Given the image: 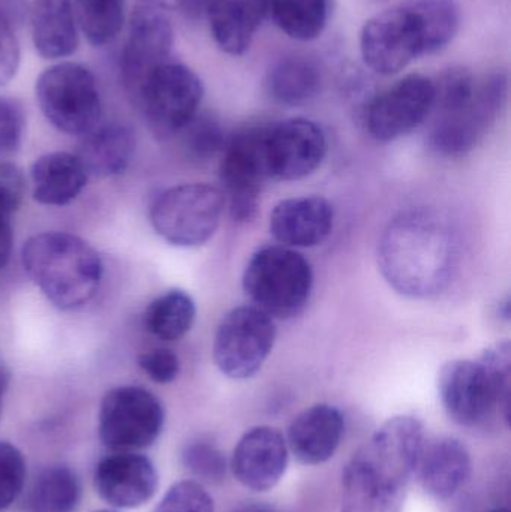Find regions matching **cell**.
<instances>
[{"mask_svg": "<svg viewBox=\"0 0 511 512\" xmlns=\"http://www.w3.org/2000/svg\"><path fill=\"white\" fill-rule=\"evenodd\" d=\"M267 126H251L228 138L222 150L219 174L231 218L240 224L254 221L260 195L269 179L266 165Z\"/></svg>", "mask_w": 511, "mask_h": 512, "instance_id": "7c38bea8", "label": "cell"}, {"mask_svg": "<svg viewBox=\"0 0 511 512\" xmlns=\"http://www.w3.org/2000/svg\"><path fill=\"white\" fill-rule=\"evenodd\" d=\"M267 14L296 41H312L323 33L329 18V0H266Z\"/></svg>", "mask_w": 511, "mask_h": 512, "instance_id": "83f0119b", "label": "cell"}, {"mask_svg": "<svg viewBox=\"0 0 511 512\" xmlns=\"http://www.w3.org/2000/svg\"><path fill=\"white\" fill-rule=\"evenodd\" d=\"M360 53L365 65L380 75L398 74L425 56L422 30L408 2L366 21L360 32Z\"/></svg>", "mask_w": 511, "mask_h": 512, "instance_id": "4fadbf2b", "label": "cell"}, {"mask_svg": "<svg viewBox=\"0 0 511 512\" xmlns=\"http://www.w3.org/2000/svg\"><path fill=\"white\" fill-rule=\"evenodd\" d=\"M344 415L332 405H314L297 415L288 429L287 445L303 465L329 462L344 436Z\"/></svg>", "mask_w": 511, "mask_h": 512, "instance_id": "ffe728a7", "label": "cell"}, {"mask_svg": "<svg viewBox=\"0 0 511 512\" xmlns=\"http://www.w3.org/2000/svg\"><path fill=\"white\" fill-rule=\"evenodd\" d=\"M161 400L146 388L123 385L107 391L99 408L98 433L104 447L138 451L152 447L164 429Z\"/></svg>", "mask_w": 511, "mask_h": 512, "instance_id": "ba28073f", "label": "cell"}, {"mask_svg": "<svg viewBox=\"0 0 511 512\" xmlns=\"http://www.w3.org/2000/svg\"><path fill=\"white\" fill-rule=\"evenodd\" d=\"M95 512H114V511H110V510H101V511H95Z\"/></svg>", "mask_w": 511, "mask_h": 512, "instance_id": "7dc6e473", "label": "cell"}, {"mask_svg": "<svg viewBox=\"0 0 511 512\" xmlns=\"http://www.w3.org/2000/svg\"><path fill=\"white\" fill-rule=\"evenodd\" d=\"M225 203L224 192L207 183L174 186L153 201L150 224L170 245L198 248L215 236Z\"/></svg>", "mask_w": 511, "mask_h": 512, "instance_id": "8992f818", "label": "cell"}, {"mask_svg": "<svg viewBox=\"0 0 511 512\" xmlns=\"http://www.w3.org/2000/svg\"><path fill=\"white\" fill-rule=\"evenodd\" d=\"M27 17L33 47L42 59L62 60L77 51L80 29L72 0H32Z\"/></svg>", "mask_w": 511, "mask_h": 512, "instance_id": "7402d4cb", "label": "cell"}, {"mask_svg": "<svg viewBox=\"0 0 511 512\" xmlns=\"http://www.w3.org/2000/svg\"><path fill=\"white\" fill-rule=\"evenodd\" d=\"M182 463L186 471L200 483L221 484L227 474L224 454L206 439L189 442L183 448Z\"/></svg>", "mask_w": 511, "mask_h": 512, "instance_id": "1f68e13d", "label": "cell"}, {"mask_svg": "<svg viewBox=\"0 0 511 512\" xmlns=\"http://www.w3.org/2000/svg\"><path fill=\"white\" fill-rule=\"evenodd\" d=\"M35 95L45 119L60 132L83 137L101 123L98 83L80 63L59 62L45 69L36 80Z\"/></svg>", "mask_w": 511, "mask_h": 512, "instance_id": "52a82bcc", "label": "cell"}, {"mask_svg": "<svg viewBox=\"0 0 511 512\" xmlns=\"http://www.w3.org/2000/svg\"><path fill=\"white\" fill-rule=\"evenodd\" d=\"M314 288L311 262L285 246L255 252L243 273V289L252 306L272 319H291L305 310Z\"/></svg>", "mask_w": 511, "mask_h": 512, "instance_id": "5b68a950", "label": "cell"}, {"mask_svg": "<svg viewBox=\"0 0 511 512\" xmlns=\"http://www.w3.org/2000/svg\"><path fill=\"white\" fill-rule=\"evenodd\" d=\"M183 146L189 158L197 162H207L224 150L227 138L221 125L213 117L200 116L183 129Z\"/></svg>", "mask_w": 511, "mask_h": 512, "instance_id": "d6a6232c", "label": "cell"}, {"mask_svg": "<svg viewBox=\"0 0 511 512\" xmlns=\"http://www.w3.org/2000/svg\"><path fill=\"white\" fill-rule=\"evenodd\" d=\"M14 246L11 221H0V270L6 267Z\"/></svg>", "mask_w": 511, "mask_h": 512, "instance_id": "ab89813d", "label": "cell"}, {"mask_svg": "<svg viewBox=\"0 0 511 512\" xmlns=\"http://www.w3.org/2000/svg\"><path fill=\"white\" fill-rule=\"evenodd\" d=\"M26 194V179L20 167L0 161V221H11Z\"/></svg>", "mask_w": 511, "mask_h": 512, "instance_id": "8d00e7d4", "label": "cell"}, {"mask_svg": "<svg viewBox=\"0 0 511 512\" xmlns=\"http://www.w3.org/2000/svg\"><path fill=\"white\" fill-rule=\"evenodd\" d=\"M498 315L501 316V318L506 319V321H509L510 319V298L507 297L506 300L503 301V303L500 304V307H498Z\"/></svg>", "mask_w": 511, "mask_h": 512, "instance_id": "f6af8a7d", "label": "cell"}, {"mask_svg": "<svg viewBox=\"0 0 511 512\" xmlns=\"http://www.w3.org/2000/svg\"><path fill=\"white\" fill-rule=\"evenodd\" d=\"M425 442L417 418L386 421L345 468L339 512H401Z\"/></svg>", "mask_w": 511, "mask_h": 512, "instance_id": "6da1fadb", "label": "cell"}, {"mask_svg": "<svg viewBox=\"0 0 511 512\" xmlns=\"http://www.w3.org/2000/svg\"><path fill=\"white\" fill-rule=\"evenodd\" d=\"M470 451L456 438H437L425 442L416 475L423 490L438 501L452 499L470 480Z\"/></svg>", "mask_w": 511, "mask_h": 512, "instance_id": "44dd1931", "label": "cell"}, {"mask_svg": "<svg viewBox=\"0 0 511 512\" xmlns=\"http://www.w3.org/2000/svg\"><path fill=\"white\" fill-rule=\"evenodd\" d=\"M327 138L318 123L288 119L267 126L266 165L269 179L294 182L311 176L326 158Z\"/></svg>", "mask_w": 511, "mask_h": 512, "instance_id": "2e32d148", "label": "cell"}, {"mask_svg": "<svg viewBox=\"0 0 511 512\" xmlns=\"http://www.w3.org/2000/svg\"><path fill=\"white\" fill-rule=\"evenodd\" d=\"M26 460L15 445L0 441V511L11 507L26 483Z\"/></svg>", "mask_w": 511, "mask_h": 512, "instance_id": "836d02e7", "label": "cell"}, {"mask_svg": "<svg viewBox=\"0 0 511 512\" xmlns=\"http://www.w3.org/2000/svg\"><path fill=\"white\" fill-rule=\"evenodd\" d=\"M335 210L323 197L288 198L270 213V234L285 248H315L329 239Z\"/></svg>", "mask_w": 511, "mask_h": 512, "instance_id": "d6986e66", "label": "cell"}, {"mask_svg": "<svg viewBox=\"0 0 511 512\" xmlns=\"http://www.w3.org/2000/svg\"><path fill=\"white\" fill-rule=\"evenodd\" d=\"M87 177L77 156L48 153L36 159L30 170L33 198L44 206H66L83 192Z\"/></svg>", "mask_w": 511, "mask_h": 512, "instance_id": "d4e9b609", "label": "cell"}, {"mask_svg": "<svg viewBox=\"0 0 511 512\" xmlns=\"http://www.w3.org/2000/svg\"><path fill=\"white\" fill-rule=\"evenodd\" d=\"M153 512H215V502L198 481L185 480L171 486Z\"/></svg>", "mask_w": 511, "mask_h": 512, "instance_id": "e575fe53", "label": "cell"}, {"mask_svg": "<svg viewBox=\"0 0 511 512\" xmlns=\"http://www.w3.org/2000/svg\"><path fill=\"white\" fill-rule=\"evenodd\" d=\"M9 379H11V373L3 364H0V412H2L3 396H5L9 387Z\"/></svg>", "mask_w": 511, "mask_h": 512, "instance_id": "b9f144b4", "label": "cell"}, {"mask_svg": "<svg viewBox=\"0 0 511 512\" xmlns=\"http://www.w3.org/2000/svg\"><path fill=\"white\" fill-rule=\"evenodd\" d=\"M234 512H275L272 508L266 507V505L248 504L243 507L237 508Z\"/></svg>", "mask_w": 511, "mask_h": 512, "instance_id": "ee69618b", "label": "cell"}, {"mask_svg": "<svg viewBox=\"0 0 511 512\" xmlns=\"http://www.w3.org/2000/svg\"><path fill=\"white\" fill-rule=\"evenodd\" d=\"M276 340L275 321L255 306H240L222 318L213 342V360L231 379L260 372Z\"/></svg>", "mask_w": 511, "mask_h": 512, "instance_id": "8fae6325", "label": "cell"}, {"mask_svg": "<svg viewBox=\"0 0 511 512\" xmlns=\"http://www.w3.org/2000/svg\"><path fill=\"white\" fill-rule=\"evenodd\" d=\"M143 372L156 384H170L180 373L179 357L168 348H155L138 358Z\"/></svg>", "mask_w": 511, "mask_h": 512, "instance_id": "f35d334b", "label": "cell"}, {"mask_svg": "<svg viewBox=\"0 0 511 512\" xmlns=\"http://www.w3.org/2000/svg\"><path fill=\"white\" fill-rule=\"evenodd\" d=\"M81 499L80 480L68 466L45 469L33 484L27 512H75Z\"/></svg>", "mask_w": 511, "mask_h": 512, "instance_id": "f1b7e54d", "label": "cell"}, {"mask_svg": "<svg viewBox=\"0 0 511 512\" xmlns=\"http://www.w3.org/2000/svg\"><path fill=\"white\" fill-rule=\"evenodd\" d=\"M174 30L167 11L138 2L129 18L128 36L120 56V78L137 101L147 78L170 60Z\"/></svg>", "mask_w": 511, "mask_h": 512, "instance_id": "5bb4252c", "label": "cell"}, {"mask_svg": "<svg viewBox=\"0 0 511 512\" xmlns=\"http://www.w3.org/2000/svg\"><path fill=\"white\" fill-rule=\"evenodd\" d=\"M438 391L447 414L461 426H482L495 412H501L509 423L510 393L480 360L444 364L438 375Z\"/></svg>", "mask_w": 511, "mask_h": 512, "instance_id": "9c48e42d", "label": "cell"}, {"mask_svg": "<svg viewBox=\"0 0 511 512\" xmlns=\"http://www.w3.org/2000/svg\"><path fill=\"white\" fill-rule=\"evenodd\" d=\"M21 262L42 294L62 310L89 303L104 274L98 252L80 237L66 233L30 237L21 249Z\"/></svg>", "mask_w": 511, "mask_h": 512, "instance_id": "277c9868", "label": "cell"}, {"mask_svg": "<svg viewBox=\"0 0 511 512\" xmlns=\"http://www.w3.org/2000/svg\"><path fill=\"white\" fill-rule=\"evenodd\" d=\"M140 2L150 3V5L158 6V8L168 11V9H179L182 0H140Z\"/></svg>", "mask_w": 511, "mask_h": 512, "instance_id": "7bdbcfd3", "label": "cell"}, {"mask_svg": "<svg viewBox=\"0 0 511 512\" xmlns=\"http://www.w3.org/2000/svg\"><path fill=\"white\" fill-rule=\"evenodd\" d=\"M0 5H2L3 11L6 12L11 23L14 24L15 29L21 26L29 15L26 0H0Z\"/></svg>", "mask_w": 511, "mask_h": 512, "instance_id": "60d3db41", "label": "cell"}, {"mask_svg": "<svg viewBox=\"0 0 511 512\" xmlns=\"http://www.w3.org/2000/svg\"><path fill=\"white\" fill-rule=\"evenodd\" d=\"M288 466V445L281 432L258 426L248 430L234 448L231 469L242 486L254 492L272 490Z\"/></svg>", "mask_w": 511, "mask_h": 512, "instance_id": "ac0fdd59", "label": "cell"}, {"mask_svg": "<svg viewBox=\"0 0 511 512\" xmlns=\"http://www.w3.org/2000/svg\"><path fill=\"white\" fill-rule=\"evenodd\" d=\"M323 86L320 65L305 54H288L267 72L266 89L276 104L300 107L314 99Z\"/></svg>", "mask_w": 511, "mask_h": 512, "instance_id": "484cf974", "label": "cell"}, {"mask_svg": "<svg viewBox=\"0 0 511 512\" xmlns=\"http://www.w3.org/2000/svg\"><path fill=\"white\" fill-rule=\"evenodd\" d=\"M78 29L93 47L111 44L122 32L126 0H72Z\"/></svg>", "mask_w": 511, "mask_h": 512, "instance_id": "f546056e", "label": "cell"}, {"mask_svg": "<svg viewBox=\"0 0 511 512\" xmlns=\"http://www.w3.org/2000/svg\"><path fill=\"white\" fill-rule=\"evenodd\" d=\"M203 96L200 77L183 63L168 60L147 78L137 102L150 131L167 140L195 119Z\"/></svg>", "mask_w": 511, "mask_h": 512, "instance_id": "30bf717a", "label": "cell"}, {"mask_svg": "<svg viewBox=\"0 0 511 512\" xmlns=\"http://www.w3.org/2000/svg\"><path fill=\"white\" fill-rule=\"evenodd\" d=\"M93 484L99 498L110 507L131 510L155 496L159 478L149 457L135 451H119L96 465Z\"/></svg>", "mask_w": 511, "mask_h": 512, "instance_id": "e0dca14e", "label": "cell"}, {"mask_svg": "<svg viewBox=\"0 0 511 512\" xmlns=\"http://www.w3.org/2000/svg\"><path fill=\"white\" fill-rule=\"evenodd\" d=\"M20 42L15 26L0 5V87L14 80L20 68Z\"/></svg>", "mask_w": 511, "mask_h": 512, "instance_id": "74e56055", "label": "cell"}, {"mask_svg": "<svg viewBox=\"0 0 511 512\" xmlns=\"http://www.w3.org/2000/svg\"><path fill=\"white\" fill-rule=\"evenodd\" d=\"M197 316V307L188 292L171 289L155 298L144 313V327L164 342H174L189 333Z\"/></svg>", "mask_w": 511, "mask_h": 512, "instance_id": "4316f807", "label": "cell"}, {"mask_svg": "<svg viewBox=\"0 0 511 512\" xmlns=\"http://www.w3.org/2000/svg\"><path fill=\"white\" fill-rule=\"evenodd\" d=\"M509 80L503 72L476 77L464 68L450 69L435 83L428 143L438 155H465L476 149L503 111Z\"/></svg>", "mask_w": 511, "mask_h": 512, "instance_id": "3957f363", "label": "cell"}, {"mask_svg": "<svg viewBox=\"0 0 511 512\" xmlns=\"http://www.w3.org/2000/svg\"><path fill=\"white\" fill-rule=\"evenodd\" d=\"M486 512H510V511L507 510V508H494V510H489Z\"/></svg>", "mask_w": 511, "mask_h": 512, "instance_id": "bcb514c9", "label": "cell"}, {"mask_svg": "<svg viewBox=\"0 0 511 512\" xmlns=\"http://www.w3.org/2000/svg\"><path fill=\"white\" fill-rule=\"evenodd\" d=\"M24 111L15 99L0 96V161L17 155L23 143Z\"/></svg>", "mask_w": 511, "mask_h": 512, "instance_id": "d590c367", "label": "cell"}, {"mask_svg": "<svg viewBox=\"0 0 511 512\" xmlns=\"http://www.w3.org/2000/svg\"><path fill=\"white\" fill-rule=\"evenodd\" d=\"M459 264V242L446 219L410 210L390 222L378 245V267L386 282L410 298L446 291Z\"/></svg>", "mask_w": 511, "mask_h": 512, "instance_id": "7a4b0ae2", "label": "cell"}, {"mask_svg": "<svg viewBox=\"0 0 511 512\" xmlns=\"http://www.w3.org/2000/svg\"><path fill=\"white\" fill-rule=\"evenodd\" d=\"M434 102L435 81L408 75L372 99L366 108V129L380 143L399 140L431 116Z\"/></svg>", "mask_w": 511, "mask_h": 512, "instance_id": "9a60e30c", "label": "cell"}, {"mask_svg": "<svg viewBox=\"0 0 511 512\" xmlns=\"http://www.w3.org/2000/svg\"><path fill=\"white\" fill-rule=\"evenodd\" d=\"M422 30L426 54L446 48L459 29V6L456 0H407Z\"/></svg>", "mask_w": 511, "mask_h": 512, "instance_id": "4dcf8cb0", "label": "cell"}, {"mask_svg": "<svg viewBox=\"0 0 511 512\" xmlns=\"http://www.w3.org/2000/svg\"><path fill=\"white\" fill-rule=\"evenodd\" d=\"M266 14V0H210L206 9L216 45L231 56L249 50Z\"/></svg>", "mask_w": 511, "mask_h": 512, "instance_id": "cb8c5ba5", "label": "cell"}, {"mask_svg": "<svg viewBox=\"0 0 511 512\" xmlns=\"http://www.w3.org/2000/svg\"><path fill=\"white\" fill-rule=\"evenodd\" d=\"M135 152V135L125 123H99L81 137L78 161L87 176L110 179L125 173Z\"/></svg>", "mask_w": 511, "mask_h": 512, "instance_id": "603a6c76", "label": "cell"}]
</instances>
